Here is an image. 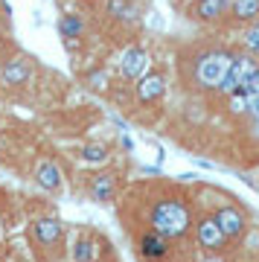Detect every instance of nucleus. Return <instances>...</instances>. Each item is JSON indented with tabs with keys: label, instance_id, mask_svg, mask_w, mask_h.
<instances>
[{
	"label": "nucleus",
	"instance_id": "nucleus-3",
	"mask_svg": "<svg viewBox=\"0 0 259 262\" xmlns=\"http://www.w3.org/2000/svg\"><path fill=\"white\" fill-rule=\"evenodd\" d=\"M29 233H32V242L38 245V251L53 256V259L64 248V225L58 222L56 215H38L32 222V227H29Z\"/></svg>",
	"mask_w": 259,
	"mask_h": 262
},
{
	"label": "nucleus",
	"instance_id": "nucleus-19",
	"mask_svg": "<svg viewBox=\"0 0 259 262\" xmlns=\"http://www.w3.org/2000/svg\"><path fill=\"white\" fill-rule=\"evenodd\" d=\"M245 50H248L253 58H259V18L253 20L248 27V32H245Z\"/></svg>",
	"mask_w": 259,
	"mask_h": 262
},
{
	"label": "nucleus",
	"instance_id": "nucleus-12",
	"mask_svg": "<svg viewBox=\"0 0 259 262\" xmlns=\"http://www.w3.org/2000/svg\"><path fill=\"white\" fill-rule=\"evenodd\" d=\"M35 184L41 189H47V192H58L61 184H64L58 163H53V160H41V163L35 166Z\"/></svg>",
	"mask_w": 259,
	"mask_h": 262
},
{
	"label": "nucleus",
	"instance_id": "nucleus-18",
	"mask_svg": "<svg viewBox=\"0 0 259 262\" xmlns=\"http://www.w3.org/2000/svg\"><path fill=\"white\" fill-rule=\"evenodd\" d=\"M79 155H82L84 163L99 166V163H105V160H108V146H102V143H91V146H84Z\"/></svg>",
	"mask_w": 259,
	"mask_h": 262
},
{
	"label": "nucleus",
	"instance_id": "nucleus-9",
	"mask_svg": "<svg viewBox=\"0 0 259 262\" xmlns=\"http://www.w3.org/2000/svg\"><path fill=\"white\" fill-rule=\"evenodd\" d=\"M88 195L96 204H111L117 195V175L114 172H96L88 178Z\"/></svg>",
	"mask_w": 259,
	"mask_h": 262
},
{
	"label": "nucleus",
	"instance_id": "nucleus-14",
	"mask_svg": "<svg viewBox=\"0 0 259 262\" xmlns=\"http://www.w3.org/2000/svg\"><path fill=\"white\" fill-rule=\"evenodd\" d=\"M70 259L73 262H93L96 259V245L91 236H76V242L70 245Z\"/></svg>",
	"mask_w": 259,
	"mask_h": 262
},
{
	"label": "nucleus",
	"instance_id": "nucleus-17",
	"mask_svg": "<svg viewBox=\"0 0 259 262\" xmlns=\"http://www.w3.org/2000/svg\"><path fill=\"white\" fill-rule=\"evenodd\" d=\"M82 29H84V24H82V18L79 15H61V20H58V32H61V38H79L82 35Z\"/></svg>",
	"mask_w": 259,
	"mask_h": 262
},
{
	"label": "nucleus",
	"instance_id": "nucleus-1",
	"mask_svg": "<svg viewBox=\"0 0 259 262\" xmlns=\"http://www.w3.org/2000/svg\"><path fill=\"white\" fill-rule=\"evenodd\" d=\"M195 225V210L189 198L181 192H160L148 201L146 210V227L155 233L166 236L169 242H181L192 233Z\"/></svg>",
	"mask_w": 259,
	"mask_h": 262
},
{
	"label": "nucleus",
	"instance_id": "nucleus-13",
	"mask_svg": "<svg viewBox=\"0 0 259 262\" xmlns=\"http://www.w3.org/2000/svg\"><path fill=\"white\" fill-rule=\"evenodd\" d=\"M29 76H32V64L24 61V58H15V61H9L3 67L0 79H3V84H24L29 82Z\"/></svg>",
	"mask_w": 259,
	"mask_h": 262
},
{
	"label": "nucleus",
	"instance_id": "nucleus-8",
	"mask_svg": "<svg viewBox=\"0 0 259 262\" xmlns=\"http://www.w3.org/2000/svg\"><path fill=\"white\" fill-rule=\"evenodd\" d=\"M163 94H166V73L163 70H146L137 79V99L143 105L158 102Z\"/></svg>",
	"mask_w": 259,
	"mask_h": 262
},
{
	"label": "nucleus",
	"instance_id": "nucleus-6",
	"mask_svg": "<svg viewBox=\"0 0 259 262\" xmlns=\"http://www.w3.org/2000/svg\"><path fill=\"white\" fill-rule=\"evenodd\" d=\"M134 248H137V256L143 262H166V259H172V253H175V242H169L166 236L155 233V230H148V227H143V230L134 236Z\"/></svg>",
	"mask_w": 259,
	"mask_h": 262
},
{
	"label": "nucleus",
	"instance_id": "nucleus-2",
	"mask_svg": "<svg viewBox=\"0 0 259 262\" xmlns=\"http://www.w3.org/2000/svg\"><path fill=\"white\" fill-rule=\"evenodd\" d=\"M230 58H233V53L230 50H222V47L198 53V56H195V67H192L195 88H201V91H215V88L222 84L227 67H230Z\"/></svg>",
	"mask_w": 259,
	"mask_h": 262
},
{
	"label": "nucleus",
	"instance_id": "nucleus-15",
	"mask_svg": "<svg viewBox=\"0 0 259 262\" xmlns=\"http://www.w3.org/2000/svg\"><path fill=\"white\" fill-rule=\"evenodd\" d=\"M230 15L236 20H256L259 18V0H230Z\"/></svg>",
	"mask_w": 259,
	"mask_h": 262
},
{
	"label": "nucleus",
	"instance_id": "nucleus-16",
	"mask_svg": "<svg viewBox=\"0 0 259 262\" xmlns=\"http://www.w3.org/2000/svg\"><path fill=\"white\" fill-rule=\"evenodd\" d=\"M105 12H108L111 18H120V20H134L137 18L131 0H108V3H105Z\"/></svg>",
	"mask_w": 259,
	"mask_h": 262
},
{
	"label": "nucleus",
	"instance_id": "nucleus-7",
	"mask_svg": "<svg viewBox=\"0 0 259 262\" xmlns=\"http://www.w3.org/2000/svg\"><path fill=\"white\" fill-rule=\"evenodd\" d=\"M256 61H259V58H253L250 53H239V56L233 53L230 67H227V73H224L222 84L215 88V94L230 96V94H236V91H242V88H245V79H248V76L259 67Z\"/></svg>",
	"mask_w": 259,
	"mask_h": 262
},
{
	"label": "nucleus",
	"instance_id": "nucleus-22",
	"mask_svg": "<svg viewBox=\"0 0 259 262\" xmlns=\"http://www.w3.org/2000/svg\"><path fill=\"white\" fill-rule=\"evenodd\" d=\"M105 82H108V79H105V73H91V79H88V84H91V88H105Z\"/></svg>",
	"mask_w": 259,
	"mask_h": 262
},
{
	"label": "nucleus",
	"instance_id": "nucleus-21",
	"mask_svg": "<svg viewBox=\"0 0 259 262\" xmlns=\"http://www.w3.org/2000/svg\"><path fill=\"white\" fill-rule=\"evenodd\" d=\"M242 91H245L248 96H259V67L245 79V88H242Z\"/></svg>",
	"mask_w": 259,
	"mask_h": 262
},
{
	"label": "nucleus",
	"instance_id": "nucleus-10",
	"mask_svg": "<svg viewBox=\"0 0 259 262\" xmlns=\"http://www.w3.org/2000/svg\"><path fill=\"white\" fill-rule=\"evenodd\" d=\"M148 61H152L148 50H143V47H128L125 53H122V58H120V73H122V79H134V82H137L140 76L148 70Z\"/></svg>",
	"mask_w": 259,
	"mask_h": 262
},
{
	"label": "nucleus",
	"instance_id": "nucleus-20",
	"mask_svg": "<svg viewBox=\"0 0 259 262\" xmlns=\"http://www.w3.org/2000/svg\"><path fill=\"white\" fill-rule=\"evenodd\" d=\"M227 99H230V111L233 114L248 117V94H245V91H236V94H230Z\"/></svg>",
	"mask_w": 259,
	"mask_h": 262
},
{
	"label": "nucleus",
	"instance_id": "nucleus-5",
	"mask_svg": "<svg viewBox=\"0 0 259 262\" xmlns=\"http://www.w3.org/2000/svg\"><path fill=\"white\" fill-rule=\"evenodd\" d=\"M192 227H195V242H198V248H201L204 253H210V256H224V253H227L230 242H227V236L219 230V225L213 222L210 213L195 215Z\"/></svg>",
	"mask_w": 259,
	"mask_h": 262
},
{
	"label": "nucleus",
	"instance_id": "nucleus-4",
	"mask_svg": "<svg viewBox=\"0 0 259 262\" xmlns=\"http://www.w3.org/2000/svg\"><path fill=\"white\" fill-rule=\"evenodd\" d=\"M210 215L219 225V230L227 236V242H239L250 230V219L245 213V207H239V204H219V207H213Z\"/></svg>",
	"mask_w": 259,
	"mask_h": 262
},
{
	"label": "nucleus",
	"instance_id": "nucleus-11",
	"mask_svg": "<svg viewBox=\"0 0 259 262\" xmlns=\"http://www.w3.org/2000/svg\"><path fill=\"white\" fill-rule=\"evenodd\" d=\"M227 6H230V0H195L189 6V18L213 24V20H219L227 12Z\"/></svg>",
	"mask_w": 259,
	"mask_h": 262
}]
</instances>
